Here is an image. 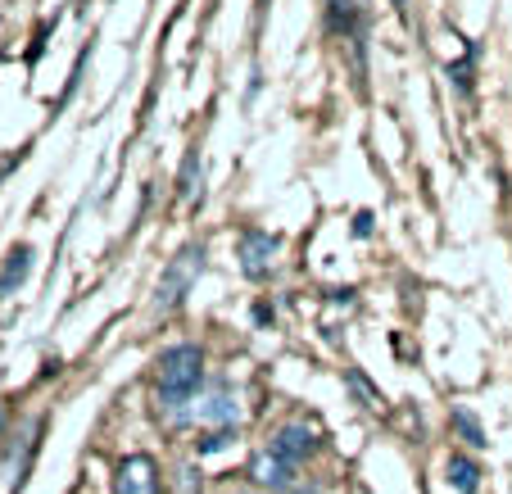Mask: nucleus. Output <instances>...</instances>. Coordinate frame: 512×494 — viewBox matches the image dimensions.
<instances>
[{
  "label": "nucleus",
  "mask_w": 512,
  "mask_h": 494,
  "mask_svg": "<svg viewBox=\"0 0 512 494\" xmlns=\"http://www.w3.org/2000/svg\"><path fill=\"white\" fill-rule=\"evenodd\" d=\"M200 381H204V354H200V345H173V349H164V359H159V399H164V408L191 404V395L200 390Z\"/></svg>",
  "instance_id": "obj_1"
},
{
  "label": "nucleus",
  "mask_w": 512,
  "mask_h": 494,
  "mask_svg": "<svg viewBox=\"0 0 512 494\" xmlns=\"http://www.w3.org/2000/svg\"><path fill=\"white\" fill-rule=\"evenodd\" d=\"M204 272V245H186V250H177V259L164 268V277H159V291H155V304L159 309H177V304L186 300V291L195 286V277Z\"/></svg>",
  "instance_id": "obj_2"
},
{
  "label": "nucleus",
  "mask_w": 512,
  "mask_h": 494,
  "mask_svg": "<svg viewBox=\"0 0 512 494\" xmlns=\"http://www.w3.org/2000/svg\"><path fill=\"white\" fill-rule=\"evenodd\" d=\"M236 259H241V272L250 281H263L272 272V259H277V236L259 232V227H250V232H241V241H236Z\"/></svg>",
  "instance_id": "obj_3"
},
{
  "label": "nucleus",
  "mask_w": 512,
  "mask_h": 494,
  "mask_svg": "<svg viewBox=\"0 0 512 494\" xmlns=\"http://www.w3.org/2000/svg\"><path fill=\"white\" fill-rule=\"evenodd\" d=\"M195 422H204V427H218V431H232L236 422H241V404H236V395L227 386H213L209 395H200V404H195Z\"/></svg>",
  "instance_id": "obj_4"
},
{
  "label": "nucleus",
  "mask_w": 512,
  "mask_h": 494,
  "mask_svg": "<svg viewBox=\"0 0 512 494\" xmlns=\"http://www.w3.org/2000/svg\"><path fill=\"white\" fill-rule=\"evenodd\" d=\"M114 494H159V467L150 454H132L118 463Z\"/></svg>",
  "instance_id": "obj_5"
},
{
  "label": "nucleus",
  "mask_w": 512,
  "mask_h": 494,
  "mask_svg": "<svg viewBox=\"0 0 512 494\" xmlns=\"http://www.w3.org/2000/svg\"><path fill=\"white\" fill-rule=\"evenodd\" d=\"M313 449H318V440H313L309 427H281L277 436H272V454L286 458V463H300V458H309Z\"/></svg>",
  "instance_id": "obj_6"
},
{
  "label": "nucleus",
  "mask_w": 512,
  "mask_h": 494,
  "mask_svg": "<svg viewBox=\"0 0 512 494\" xmlns=\"http://www.w3.org/2000/svg\"><path fill=\"white\" fill-rule=\"evenodd\" d=\"M250 476L263 485V490H286V485H290V476H295V472H290V463H286V458H277V454H272V449H268V454H254Z\"/></svg>",
  "instance_id": "obj_7"
},
{
  "label": "nucleus",
  "mask_w": 512,
  "mask_h": 494,
  "mask_svg": "<svg viewBox=\"0 0 512 494\" xmlns=\"http://www.w3.org/2000/svg\"><path fill=\"white\" fill-rule=\"evenodd\" d=\"M449 485H454V490H463V494H476L481 490V467L472 463V458H449Z\"/></svg>",
  "instance_id": "obj_8"
},
{
  "label": "nucleus",
  "mask_w": 512,
  "mask_h": 494,
  "mask_svg": "<svg viewBox=\"0 0 512 494\" xmlns=\"http://www.w3.org/2000/svg\"><path fill=\"white\" fill-rule=\"evenodd\" d=\"M28 263H32V250H28V245H19V250L10 254V268H5V277H0V300L10 295V286H14V281H23V277H28Z\"/></svg>",
  "instance_id": "obj_9"
},
{
  "label": "nucleus",
  "mask_w": 512,
  "mask_h": 494,
  "mask_svg": "<svg viewBox=\"0 0 512 494\" xmlns=\"http://www.w3.org/2000/svg\"><path fill=\"white\" fill-rule=\"evenodd\" d=\"M177 191H182V200H195V191H200V150H191V155H186Z\"/></svg>",
  "instance_id": "obj_10"
},
{
  "label": "nucleus",
  "mask_w": 512,
  "mask_h": 494,
  "mask_svg": "<svg viewBox=\"0 0 512 494\" xmlns=\"http://www.w3.org/2000/svg\"><path fill=\"white\" fill-rule=\"evenodd\" d=\"M454 427H458V431H463V436H467V440H472V445H476V449H481V445H485L481 427H476V417H472V413H467V408H458V413H454Z\"/></svg>",
  "instance_id": "obj_11"
},
{
  "label": "nucleus",
  "mask_w": 512,
  "mask_h": 494,
  "mask_svg": "<svg viewBox=\"0 0 512 494\" xmlns=\"http://www.w3.org/2000/svg\"><path fill=\"white\" fill-rule=\"evenodd\" d=\"M227 440H232V431H213V436L200 440V454H213V449H223Z\"/></svg>",
  "instance_id": "obj_12"
},
{
  "label": "nucleus",
  "mask_w": 512,
  "mask_h": 494,
  "mask_svg": "<svg viewBox=\"0 0 512 494\" xmlns=\"http://www.w3.org/2000/svg\"><path fill=\"white\" fill-rule=\"evenodd\" d=\"M390 5H399V10H404V5H408V0H390Z\"/></svg>",
  "instance_id": "obj_13"
},
{
  "label": "nucleus",
  "mask_w": 512,
  "mask_h": 494,
  "mask_svg": "<svg viewBox=\"0 0 512 494\" xmlns=\"http://www.w3.org/2000/svg\"><path fill=\"white\" fill-rule=\"evenodd\" d=\"M227 494H254V490H227Z\"/></svg>",
  "instance_id": "obj_14"
}]
</instances>
